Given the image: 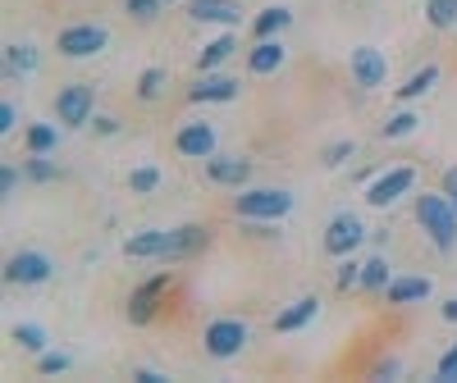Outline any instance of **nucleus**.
Returning <instances> with one entry per match:
<instances>
[{
  "instance_id": "4",
  "label": "nucleus",
  "mask_w": 457,
  "mask_h": 383,
  "mask_svg": "<svg viewBox=\"0 0 457 383\" xmlns=\"http://www.w3.org/2000/svg\"><path fill=\"white\" fill-rule=\"evenodd\" d=\"M247 342H252V329L238 315H220L202 329V352L211 361H238L247 352Z\"/></svg>"
},
{
  "instance_id": "34",
  "label": "nucleus",
  "mask_w": 457,
  "mask_h": 383,
  "mask_svg": "<svg viewBox=\"0 0 457 383\" xmlns=\"http://www.w3.org/2000/svg\"><path fill=\"white\" fill-rule=\"evenodd\" d=\"M69 370H73V356H69V352H60V347H46L42 356H37V374H46V379L69 374Z\"/></svg>"
},
{
  "instance_id": "39",
  "label": "nucleus",
  "mask_w": 457,
  "mask_h": 383,
  "mask_svg": "<svg viewBox=\"0 0 457 383\" xmlns=\"http://www.w3.org/2000/svg\"><path fill=\"white\" fill-rule=\"evenodd\" d=\"M14 128H19V105L5 96L0 101V137H14Z\"/></svg>"
},
{
  "instance_id": "5",
  "label": "nucleus",
  "mask_w": 457,
  "mask_h": 383,
  "mask_svg": "<svg viewBox=\"0 0 457 383\" xmlns=\"http://www.w3.org/2000/svg\"><path fill=\"white\" fill-rule=\"evenodd\" d=\"M361 242H370V228L361 224V215H357V210H338V215H329L325 233H320V247H325V256L343 260V256H353Z\"/></svg>"
},
{
  "instance_id": "3",
  "label": "nucleus",
  "mask_w": 457,
  "mask_h": 383,
  "mask_svg": "<svg viewBox=\"0 0 457 383\" xmlns=\"http://www.w3.org/2000/svg\"><path fill=\"white\" fill-rule=\"evenodd\" d=\"M170 292H174V274H170V270H156L151 279H142V283L129 292V301H124L129 324H133V329H146L151 320L165 311V297H170Z\"/></svg>"
},
{
  "instance_id": "22",
  "label": "nucleus",
  "mask_w": 457,
  "mask_h": 383,
  "mask_svg": "<svg viewBox=\"0 0 457 383\" xmlns=\"http://www.w3.org/2000/svg\"><path fill=\"white\" fill-rule=\"evenodd\" d=\"M165 238H170V228H142V233H133L124 242V256L129 260H161L165 256Z\"/></svg>"
},
{
  "instance_id": "25",
  "label": "nucleus",
  "mask_w": 457,
  "mask_h": 383,
  "mask_svg": "<svg viewBox=\"0 0 457 383\" xmlns=\"http://www.w3.org/2000/svg\"><path fill=\"white\" fill-rule=\"evenodd\" d=\"M293 23V10L288 5H265L256 19H252V37L261 42V37H284V28Z\"/></svg>"
},
{
  "instance_id": "12",
  "label": "nucleus",
  "mask_w": 457,
  "mask_h": 383,
  "mask_svg": "<svg viewBox=\"0 0 457 383\" xmlns=\"http://www.w3.org/2000/svg\"><path fill=\"white\" fill-rule=\"evenodd\" d=\"M174 151H179L183 160H211L215 151H220L215 124H206V119H187V124H179V133H174Z\"/></svg>"
},
{
  "instance_id": "7",
  "label": "nucleus",
  "mask_w": 457,
  "mask_h": 383,
  "mask_svg": "<svg viewBox=\"0 0 457 383\" xmlns=\"http://www.w3.org/2000/svg\"><path fill=\"white\" fill-rule=\"evenodd\" d=\"M411 187H416V169H411V165L379 169V174L366 183V206H370V210H394L403 197H411Z\"/></svg>"
},
{
  "instance_id": "20",
  "label": "nucleus",
  "mask_w": 457,
  "mask_h": 383,
  "mask_svg": "<svg viewBox=\"0 0 457 383\" xmlns=\"http://www.w3.org/2000/svg\"><path fill=\"white\" fill-rule=\"evenodd\" d=\"M316 315H320V297H297L275 315V333H297V329H307Z\"/></svg>"
},
{
  "instance_id": "24",
  "label": "nucleus",
  "mask_w": 457,
  "mask_h": 383,
  "mask_svg": "<svg viewBox=\"0 0 457 383\" xmlns=\"http://www.w3.org/2000/svg\"><path fill=\"white\" fill-rule=\"evenodd\" d=\"M60 146V128L55 124H28L23 128V151L28 156H55Z\"/></svg>"
},
{
  "instance_id": "36",
  "label": "nucleus",
  "mask_w": 457,
  "mask_h": 383,
  "mask_svg": "<svg viewBox=\"0 0 457 383\" xmlns=\"http://www.w3.org/2000/svg\"><path fill=\"white\" fill-rule=\"evenodd\" d=\"M124 14L133 23H156L165 14V0H124Z\"/></svg>"
},
{
  "instance_id": "26",
  "label": "nucleus",
  "mask_w": 457,
  "mask_h": 383,
  "mask_svg": "<svg viewBox=\"0 0 457 383\" xmlns=\"http://www.w3.org/2000/svg\"><path fill=\"white\" fill-rule=\"evenodd\" d=\"M416 128H421V114H416L411 105H403V110H394L385 124H379V137L385 142H403V137H411Z\"/></svg>"
},
{
  "instance_id": "42",
  "label": "nucleus",
  "mask_w": 457,
  "mask_h": 383,
  "mask_svg": "<svg viewBox=\"0 0 457 383\" xmlns=\"http://www.w3.org/2000/svg\"><path fill=\"white\" fill-rule=\"evenodd\" d=\"M439 187L448 192V197H453V206H457V165H453V169H444V178H439Z\"/></svg>"
},
{
  "instance_id": "32",
  "label": "nucleus",
  "mask_w": 457,
  "mask_h": 383,
  "mask_svg": "<svg viewBox=\"0 0 457 383\" xmlns=\"http://www.w3.org/2000/svg\"><path fill=\"white\" fill-rule=\"evenodd\" d=\"M426 23H430L435 32L457 28V0H426Z\"/></svg>"
},
{
  "instance_id": "6",
  "label": "nucleus",
  "mask_w": 457,
  "mask_h": 383,
  "mask_svg": "<svg viewBox=\"0 0 457 383\" xmlns=\"http://www.w3.org/2000/svg\"><path fill=\"white\" fill-rule=\"evenodd\" d=\"M110 46V28L105 23H69L55 37V55L60 60H92Z\"/></svg>"
},
{
  "instance_id": "43",
  "label": "nucleus",
  "mask_w": 457,
  "mask_h": 383,
  "mask_svg": "<svg viewBox=\"0 0 457 383\" xmlns=\"http://www.w3.org/2000/svg\"><path fill=\"white\" fill-rule=\"evenodd\" d=\"M439 320H444V324H457V297H448V301L439 306Z\"/></svg>"
},
{
  "instance_id": "35",
  "label": "nucleus",
  "mask_w": 457,
  "mask_h": 383,
  "mask_svg": "<svg viewBox=\"0 0 457 383\" xmlns=\"http://www.w3.org/2000/svg\"><path fill=\"white\" fill-rule=\"evenodd\" d=\"M366 379L370 383H394V379H403V361L398 356H375L366 365Z\"/></svg>"
},
{
  "instance_id": "1",
  "label": "nucleus",
  "mask_w": 457,
  "mask_h": 383,
  "mask_svg": "<svg viewBox=\"0 0 457 383\" xmlns=\"http://www.w3.org/2000/svg\"><path fill=\"white\" fill-rule=\"evenodd\" d=\"M411 219L430 238V247L439 256H448L457 247V206H453V197H448L444 187L439 192H421V197L411 201Z\"/></svg>"
},
{
  "instance_id": "27",
  "label": "nucleus",
  "mask_w": 457,
  "mask_h": 383,
  "mask_svg": "<svg viewBox=\"0 0 457 383\" xmlns=\"http://www.w3.org/2000/svg\"><path fill=\"white\" fill-rule=\"evenodd\" d=\"M165 87H170V73H165L161 64H151V69L137 73V87H133V92H137L142 105H151V101H161V96H165Z\"/></svg>"
},
{
  "instance_id": "17",
  "label": "nucleus",
  "mask_w": 457,
  "mask_h": 383,
  "mask_svg": "<svg viewBox=\"0 0 457 383\" xmlns=\"http://www.w3.org/2000/svg\"><path fill=\"white\" fill-rule=\"evenodd\" d=\"M234 55H238V28H220V37H211V42L197 51V73H215Z\"/></svg>"
},
{
  "instance_id": "19",
  "label": "nucleus",
  "mask_w": 457,
  "mask_h": 383,
  "mask_svg": "<svg viewBox=\"0 0 457 383\" xmlns=\"http://www.w3.org/2000/svg\"><path fill=\"white\" fill-rule=\"evenodd\" d=\"M37 69H42V51H37L32 42H10L5 46V83H23Z\"/></svg>"
},
{
  "instance_id": "8",
  "label": "nucleus",
  "mask_w": 457,
  "mask_h": 383,
  "mask_svg": "<svg viewBox=\"0 0 457 383\" xmlns=\"http://www.w3.org/2000/svg\"><path fill=\"white\" fill-rule=\"evenodd\" d=\"M55 279V260L46 251H37V247H23L5 260V283L10 288H42Z\"/></svg>"
},
{
  "instance_id": "9",
  "label": "nucleus",
  "mask_w": 457,
  "mask_h": 383,
  "mask_svg": "<svg viewBox=\"0 0 457 383\" xmlns=\"http://www.w3.org/2000/svg\"><path fill=\"white\" fill-rule=\"evenodd\" d=\"M96 114V87L92 83H69L55 92V119L64 128H87Z\"/></svg>"
},
{
  "instance_id": "15",
  "label": "nucleus",
  "mask_w": 457,
  "mask_h": 383,
  "mask_svg": "<svg viewBox=\"0 0 457 383\" xmlns=\"http://www.w3.org/2000/svg\"><path fill=\"white\" fill-rule=\"evenodd\" d=\"M206 165V178L215 183V187H228V192H238V187H247L252 183V160L247 156H224V151H215L211 160H202Z\"/></svg>"
},
{
  "instance_id": "16",
  "label": "nucleus",
  "mask_w": 457,
  "mask_h": 383,
  "mask_svg": "<svg viewBox=\"0 0 457 383\" xmlns=\"http://www.w3.org/2000/svg\"><path fill=\"white\" fill-rule=\"evenodd\" d=\"M288 64V46L279 42V37H261V42L247 51V73L252 78H270V73H279Z\"/></svg>"
},
{
  "instance_id": "10",
  "label": "nucleus",
  "mask_w": 457,
  "mask_h": 383,
  "mask_svg": "<svg viewBox=\"0 0 457 383\" xmlns=\"http://www.w3.org/2000/svg\"><path fill=\"white\" fill-rule=\"evenodd\" d=\"M211 242H215L211 224H179V228H170V238H165V256H161V265H183V260L202 256Z\"/></svg>"
},
{
  "instance_id": "11",
  "label": "nucleus",
  "mask_w": 457,
  "mask_h": 383,
  "mask_svg": "<svg viewBox=\"0 0 457 383\" xmlns=\"http://www.w3.org/2000/svg\"><path fill=\"white\" fill-rule=\"evenodd\" d=\"M348 73H353V83H357L361 92H379V87L389 83V55L379 51V46H353Z\"/></svg>"
},
{
  "instance_id": "29",
  "label": "nucleus",
  "mask_w": 457,
  "mask_h": 383,
  "mask_svg": "<svg viewBox=\"0 0 457 383\" xmlns=\"http://www.w3.org/2000/svg\"><path fill=\"white\" fill-rule=\"evenodd\" d=\"M161 183H165L161 165H137V169H129V192H133V197H151Z\"/></svg>"
},
{
  "instance_id": "18",
  "label": "nucleus",
  "mask_w": 457,
  "mask_h": 383,
  "mask_svg": "<svg viewBox=\"0 0 457 383\" xmlns=\"http://www.w3.org/2000/svg\"><path fill=\"white\" fill-rule=\"evenodd\" d=\"M435 297V279L430 274H394V283L385 288V301L389 306H416V301H430Z\"/></svg>"
},
{
  "instance_id": "21",
  "label": "nucleus",
  "mask_w": 457,
  "mask_h": 383,
  "mask_svg": "<svg viewBox=\"0 0 457 383\" xmlns=\"http://www.w3.org/2000/svg\"><path fill=\"white\" fill-rule=\"evenodd\" d=\"M389 283H394V265H389V256H385V251L366 256V260H361V292H366V297H385Z\"/></svg>"
},
{
  "instance_id": "40",
  "label": "nucleus",
  "mask_w": 457,
  "mask_h": 383,
  "mask_svg": "<svg viewBox=\"0 0 457 383\" xmlns=\"http://www.w3.org/2000/svg\"><path fill=\"white\" fill-rule=\"evenodd\" d=\"M87 128H92L96 137H120V128H124V124L114 119V114H92V124H87Z\"/></svg>"
},
{
  "instance_id": "33",
  "label": "nucleus",
  "mask_w": 457,
  "mask_h": 383,
  "mask_svg": "<svg viewBox=\"0 0 457 383\" xmlns=\"http://www.w3.org/2000/svg\"><path fill=\"white\" fill-rule=\"evenodd\" d=\"M334 288H338V292H361V260L343 256L338 270H334Z\"/></svg>"
},
{
  "instance_id": "13",
  "label": "nucleus",
  "mask_w": 457,
  "mask_h": 383,
  "mask_svg": "<svg viewBox=\"0 0 457 383\" xmlns=\"http://www.w3.org/2000/svg\"><path fill=\"white\" fill-rule=\"evenodd\" d=\"M243 83L234 78V73H197V83L187 87V101L193 105H228V101H238Z\"/></svg>"
},
{
  "instance_id": "37",
  "label": "nucleus",
  "mask_w": 457,
  "mask_h": 383,
  "mask_svg": "<svg viewBox=\"0 0 457 383\" xmlns=\"http://www.w3.org/2000/svg\"><path fill=\"white\" fill-rule=\"evenodd\" d=\"M19 183H28V174H23V165H0V201H14V192H19Z\"/></svg>"
},
{
  "instance_id": "28",
  "label": "nucleus",
  "mask_w": 457,
  "mask_h": 383,
  "mask_svg": "<svg viewBox=\"0 0 457 383\" xmlns=\"http://www.w3.org/2000/svg\"><path fill=\"white\" fill-rule=\"evenodd\" d=\"M10 342H19V347H23V352H32V356H42V352L51 347L46 329H42V324H32V320H19V324L10 329Z\"/></svg>"
},
{
  "instance_id": "23",
  "label": "nucleus",
  "mask_w": 457,
  "mask_h": 383,
  "mask_svg": "<svg viewBox=\"0 0 457 383\" xmlns=\"http://www.w3.org/2000/svg\"><path fill=\"white\" fill-rule=\"evenodd\" d=\"M435 83H439V64H421V69H411L407 78H403V87H394V96L403 105H411V101H421Z\"/></svg>"
},
{
  "instance_id": "2",
  "label": "nucleus",
  "mask_w": 457,
  "mask_h": 383,
  "mask_svg": "<svg viewBox=\"0 0 457 383\" xmlns=\"http://www.w3.org/2000/svg\"><path fill=\"white\" fill-rule=\"evenodd\" d=\"M293 206H297V197L288 187H238V197H234V215L238 219H284V215H293Z\"/></svg>"
},
{
  "instance_id": "14",
  "label": "nucleus",
  "mask_w": 457,
  "mask_h": 383,
  "mask_svg": "<svg viewBox=\"0 0 457 383\" xmlns=\"http://www.w3.org/2000/svg\"><path fill=\"white\" fill-rule=\"evenodd\" d=\"M187 19L206 23V28H243L247 10L238 0H187Z\"/></svg>"
},
{
  "instance_id": "44",
  "label": "nucleus",
  "mask_w": 457,
  "mask_h": 383,
  "mask_svg": "<svg viewBox=\"0 0 457 383\" xmlns=\"http://www.w3.org/2000/svg\"><path fill=\"white\" fill-rule=\"evenodd\" d=\"M165 5H174V0H165Z\"/></svg>"
},
{
  "instance_id": "30",
  "label": "nucleus",
  "mask_w": 457,
  "mask_h": 383,
  "mask_svg": "<svg viewBox=\"0 0 457 383\" xmlns=\"http://www.w3.org/2000/svg\"><path fill=\"white\" fill-rule=\"evenodd\" d=\"M23 174H28V183H42V187L64 178V169H60L51 156H28V160H23Z\"/></svg>"
},
{
  "instance_id": "38",
  "label": "nucleus",
  "mask_w": 457,
  "mask_h": 383,
  "mask_svg": "<svg viewBox=\"0 0 457 383\" xmlns=\"http://www.w3.org/2000/svg\"><path fill=\"white\" fill-rule=\"evenodd\" d=\"M435 383H457V342L439 352V361H435Z\"/></svg>"
},
{
  "instance_id": "41",
  "label": "nucleus",
  "mask_w": 457,
  "mask_h": 383,
  "mask_svg": "<svg viewBox=\"0 0 457 383\" xmlns=\"http://www.w3.org/2000/svg\"><path fill=\"white\" fill-rule=\"evenodd\" d=\"M129 379H133V383H170V374H165V370H156V365H133V370H129Z\"/></svg>"
},
{
  "instance_id": "31",
  "label": "nucleus",
  "mask_w": 457,
  "mask_h": 383,
  "mask_svg": "<svg viewBox=\"0 0 457 383\" xmlns=\"http://www.w3.org/2000/svg\"><path fill=\"white\" fill-rule=\"evenodd\" d=\"M353 156H357V142H353V137H334V142L320 151V165H325V169H343V165H353Z\"/></svg>"
}]
</instances>
